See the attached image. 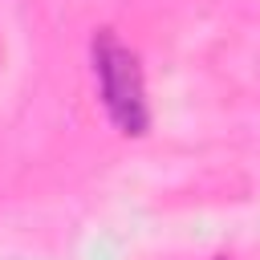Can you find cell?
I'll return each instance as SVG.
<instances>
[{
	"mask_svg": "<svg viewBox=\"0 0 260 260\" xmlns=\"http://www.w3.org/2000/svg\"><path fill=\"white\" fill-rule=\"evenodd\" d=\"M93 73L102 85V102L122 134H142L150 122L146 89H142V65L134 49H126L110 28L93 37Z\"/></svg>",
	"mask_w": 260,
	"mask_h": 260,
	"instance_id": "6da1fadb",
	"label": "cell"
}]
</instances>
